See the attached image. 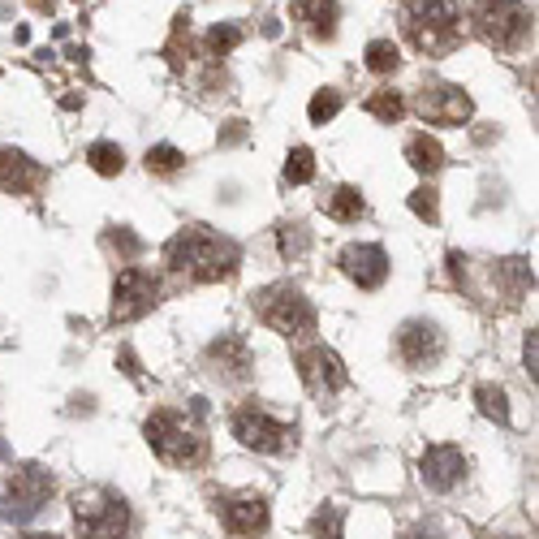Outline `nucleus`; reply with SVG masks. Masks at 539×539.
Instances as JSON below:
<instances>
[{
    "mask_svg": "<svg viewBox=\"0 0 539 539\" xmlns=\"http://www.w3.org/2000/svg\"><path fill=\"white\" fill-rule=\"evenodd\" d=\"M164 259H169V268L177 277H190V280H199V285H212V280L234 277L237 263H242V251H237V242L212 234L208 225H190V229H181V234L169 237Z\"/></svg>",
    "mask_w": 539,
    "mask_h": 539,
    "instance_id": "1",
    "label": "nucleus"
},
{
    "mask_svg": "<svg viewBox=\"0 0 539 539\" xmlns=\"http://www.w3.org/2000/svg\"><path fill=\"white\" fill-rule=\"evenodd\" d=\"M69 514H74V535L78 539H129L134 514H129L126 496L112 488H78L69 496Z\"/></svg>",
    "mask_w": 539,
    "mask_h": 539,
    "instance_id": "2",
    "label": "nucleus"
},
{
    "mask_svg": "<svg viewBox=\"0 0 539 539\" xmlns=\"http://www.w3.org/2000/svg\"><path fill=\"white\" fill-rule=\"evenodd\" d=\"M457 26H462V4L457 0H406L402 4V31L428 57L449 52L457 43Z\"/></svg>",
    "mask_w": 539,
    "mask_h": 539,
    "instance_id": "3",
    "label": "nucleus"
},
{
    "mask_svg": "<svg viewBox=\"0 0 539 539\" xmlns=\"http://www.w3.org/2000/svg\"><path fill=\"white\" fill-rule=\"evenodd\" d=\"M143 431H147L151 453H155L164 466H194V462L208 457L203 431H199V423L186 419L181 410H151Z\"/></svg>",
    "mask_w": 539,
    "mask_h": 539,
    "instance_id": "4",
    "label": "nucleus"
},
{
    "mask_svg": "<svg viewBox=\"0 0 539 539\" xmlns=\"http://www.w3.org/2000/svg\"><path fill=\"white\" fill-rule=\"evenodd\" d=\"M471 22H474V35L496 48V52H514L526 43L531 35V9L522 0H474L471 4Z\"/></svg>",
    "mask_w": 539,
    "mask_h": 539,
    "instance_id": "5",
    "label": "nucleus"
},
{
    "mask_svg": "<svg viewBox=\"0 0 539 539\" xmlns=\"http://www.w3.org/2000/svg\"><path fill=\"white\" fill-rule=\"evenodd\" d=\"M255 315L268 323L272 332H280V337H311V332H315V306H311L306 294H302L298 285H289V280L259 289Z\"/></svg>",
    "mask_w": 539,
    "mask_h": 539,
    "instance_id": "6",
    "label": "nucleus"
},
{
    "mask_svg": "<svg viewBox=\"0 0 539 539\" xmlns=\"http://www.w3.org/2000/svg\"><path fill=\"white\" fill-rule=\"evenodd\" d=\"M155 302H160V280L151 277L147 268H121L117 280H112V311H108V320L129 323L138 315H147Z\"/></svg>",
    "mask_w": 539,
    "mask_h": 539,
    "instance_id": "7",
    "label": "nucleus"
},
{
    "mask_svg": "<svg viewBox=\"0 0 539 539\" xmlns=\"http://www.w3.org/2000/svg\"><path fill=\"white\" fill-rule=\"evenodd\" d=\"M234 436L246 445V449H255V453H285V449H294V428L277 423V419H272L263 406H255V402L234 410Z\"/></svg>",
    "mask_w": 539,
    "mask_h": 539,
    "instance_id": "8",
    "label": "nucleus"
},
{
    "mask_svg": "<svg viewBox=\"0 0 539 539\" xmlns=\"http://www.w3.org/2000/svg\"><path fill=\"white\" fill-rule=\"evenodd\" d=\"M414 112H419L428 126H462V121H471L474 104L462 86L428 83V86H419V95H414Z\"/></svg>",
    "mask_w": 539,
    "mask_h": 539,
    "instance_id": "9",
    "label": "nucleus"
},
{
    "mask_svg": "<svg viewBox=\"0 0 539 539\" xmlns=\"http://www.w3.org/2000/svg\"><path fill=\"white\" fill-rule=\"evenodd\" d=\"M294 363H298L302 384L311 388L315 397H337L345 388V380H349V371L337 358V349H328V345H306V349H298Z\"/></svg>",
    "mask_w": 539,
    "mask_h": 539,
    "instance_id": "10",
    "label": "nucleus"
},
{
    "mask_svg": "<svg viewBox=\"0 0 539 539\" xmlns=\"http://www.w3.org/2000/svg\"><path fill=\"white\" fill-rule=\"evenodd\" d=\"M216 514L225 522V531H234L242 539H255L268 531V522H272V509H268V500L263 496H216Z\"/></svg>",
    "mask_w": 539,
    "mask_h": 539,
    "instance_id": "11",
    "label": "nucleus"
},
{
    "mask_svg": "<svg viewBox=\"0 0 539 539\" xmlns=\"http://www.w3.org/2000/svg\"><path fill=\"white\" fill-rule=\"evenodd\" d=\"M466 453L457 445H428L423 457H419V479L428 492H453L462 479H466Z\"/></svg>",
    "mask_w": 539,
    "mask_h": 539,
    "instance_id": "12",
    "label": "nucleus"
},
{
    "mask_svg": "<svg viewBox=\"0 0 539 539\" xmlns=\"http://www.w3.org/2000/svg\"><path fill=\"white\" fill-rule=\"evenodd\" d=\"M397 354H402V363L414 367V371L440 363V354H445V332H440V323L406 320L402 332H397Z\"/></svg>",
    "mask_w": 539,
    "mask_h": 539,
    "instance_id": "13",
    "label": "nucleus"
},
{
    "mask_svg": "<svg viewBox=\"0 0 539 539\" xmlns=\"http://www.w3.org/2000/svg\"><path fill=\"white\" fill-rule=\"evenodd\" d=\"M52 474L40 471V466H22L13 471L9 479V514L13 517H35L48 505V496H52Z\"/></svg>",
    "mask_w": 539,
    "mask_h": 539,
    "instance_id": "14",
    "label": "nucleus"
},
{
    "mask_svg": "<svg viewBox=\"0 0 539 539\" xmlns=\"http://www.w3.org/2000/svg\"><path fill=\"white\" fill-rule=\"evenodd\" d=\"M341 272L358 289H380L388 280V255L384 246H371V242H354L341 251Z\"/></svg>",
    "mask_w": 539,
    "mask_h": 539,
    "instance_id": "15",
    "label": "nucleus"
},
{
    "mask_svg": "<svg viewBox=\"0 0 539 539\" xmlns=\"http://www.w3.org/2000/svg\"><path fill=\"white\" fill-rule=\"evenodd\" d=\"M43 177H48V172H43L31 155H22V151H13V147H0V190L4 194L40 190Z\"/></svg>",
    "mask_w": 539,
    "mask_h": 539,
    "instance_id": "16",
    "label": "nucleus"
},
{
    "mask_svg": "<svg viewBox=\"0 0 539 539\" xmlns=\"http://www.w3.org/2000/svg\"><path fill=\"white\" fill-rule=\"evenodd\" d=\"M208 363H212L216 376H225V380L242 384V380L251 376L255 358H251V345L242 341V337H220V341L208 345Z\"/></svg>",
    "mask_w": 539,
    "mask_h": 539,
    "instance_id": "17",
    "label": "nucleus"
},
{
    "mask_svg": "<svg viewBox=\"0 0 539 539\" xmlns=\"http://www.w3.org/2000/svg\"><path fill=\"white\" fill-rule=\"evenodd\" d=\"M298 18L315 40H332L337 35V0H298Z\"/></svg>",
    "mask_w": 539,
    "mask_h": 539,
    "instance_id": "18",
    "label": "nucleus"
},
{
    "mask_svg": "<svg viewBox=\"0 0 539 539\" xmlns=\"http://www.w3.org/2000/svg\"><path fill=\"white\" fill-rule=\"evenodd\" d=\"M406 160H410V169L436 172V169H445V147L436 138H428V134H414L406 143Z\"/></svg>",
    "mask_w": 539,
    "mask_h": 539,
    "instance_id": "19",
    "label": "nucleus"
},
{
    "mask_svg": "<svg viewBox=\"0 0 539 539\" xmlns=\"http://www.w3.org/2000/svg\"><path fill=\"white\" fill-rule=\"evenodd\" d=\"M323 212L332 216V220H341V225H349V220H358V216L367 212V203H363V194L354 190V186H337V190L328 194Z\"/></svg>",
    "mask_w": 539,
    "mask_h": 539,
    "instance_id": "20",
    "label": "nucleus"
},
{
    "mask_svg": "<svg viewBox=\"0 0 539 539\" xmlns=\"http://www.w3.org/2000/svg\"><path fill=\"white\" fill-rule=\"evenodd\" d=\"M86 160H91V169L100 172V177H117V172L126 169V155H121L117 143H91Z\"/></svg>",
    "mask_w": 539,
    "mask_h": 539,
    "instance_id": "21",
    "label": "nucleus"
},
{
    "mask_svg": "<svg viewBox=\"0 0 539 539\" xmlns=\"http://www.w3.org/2000/svg\"><path fill=\"white\" fill-rule=\"evenodd\" d=\"M474 402H479V410H483L492 423H509V397H505L500 384H479L474 388Z\"/></svg>",
    "mask_w": 539,
    "mask_h": 539,
    "instance_id": "22",
    "label": "nucleus"
},
{
    "mask_svg": "<svg viewBox=\"0 0 539 539\" xmlns=\"http://www.w3.org/2000/svg\"><path fill=\"white\" fill-rule=\"evenodd\" d=\"M402 65V52H397V43L393 40H371L367 43V69L371 74H393Z\"/></svg>",
    "mask_w": 539,
    "mask_h": 539,
    "instance_id": "23",
    "label": "nucleus"
},
{
    "mask_svg": "<svg viewBox=\"0 0 539 539\" xmlns=\"http://www.w3.org/2000/svg\"><path fill=\"white\" fill-rule=\"evenodd\" d=\"M367 112H371L376 121L393 126V121H402V112H406V100H402L397 91H376V95L367 100Z\"/></svg>",
    "mask_w": 539,
    "mask_h": 539,
    "instance_id": "24",
    "label": "nucleus"
},
{
    "mask_svg": "<svg viewBox=\"0 0 539 539\" xmlns=\"http://www.w3.org/2000/svg\"><path fill=\"white\" fill-rule=\"evenodd\" d=\"M345 509L341 505H323V509H315V517H311V535L315 539H341L345 531Z\"/></svg>",
    "mask_w": 539,
    "mask_h": 539,
    "instance_id": "25",
    "label": "nucleus"
},
{
    "mask_svg": "<svg viewBox=\"0 0 539 539\" xmlns=\"http://www.w3.org/2000/svg\"><path fill=\"white\" fill-rule=\"evenodd\" d=\"M311 177H315V151L294 147L289 151V160H285V181H289V186H306Z\"/></svg>",
    "mask_w": 539,
    "mask_h": 539,
    "instance_id": "26",
    "label": "nucleus"
},
{
    "mask_svg": "<svg viewBox=\"0 0 539 539\" xmlns=\"http://www.w3.org/2000/svg\"><path fill=\"white\" fill-rule=\"evenodd\" d=\"M341 112V91H315V100H311V108H306V117L315 121V126H323V121H332Z\"/></svg>",
    "mask_w": 539,
    "mask_h": 539,
    "instance_id": "27",
    "label": "nucleus"
},
{
    "mask_svg": "<svg viewBox=\"0 0 539 539\" xmlns=\"http://www.w3.org/2000/svg\"><path fill=\"white\" fill-rule=\"evenodd\" d=\"M181 164H186V155H181L177 147H169V143H160V147L147 151V169L151 172H164V177H169V172H177Z\"/></svg>",
    "mask_w": 539,
    "mask_h": 539,
    "instance_id": "28",
    "label": "nucleus"
},
{
    "mask_svg": "<svg viewBox=\"0 0 539 539\" xmlns=\"http://www.w3.org/2000/svg\"><path fill=\"white\" fill-rule=\"evenodd\" d=\"M410 212L419 216V220H428V225H436V220H440V199H436V190H431V186H419V190L410 194Z\"/></svg>",
    "mask_w": 539,
    "mask_h": 539,
    "instance_id": "29",
    "label": "nucleus"
},
{
    "mask_svg": "<svg viewBox=\"0 0 539 539\" xmlns=\"http://www.w3.org/2000/svg\"><path fill=\"white\" fill-rule=\"evenodd\" d=\"M306 246H311V234H306L302 225H280V255L298 259Z\"/></svg>",
    "mask_w": 539,
    "mask_h": 539,
    "instance_id": "30",
    "label": "nucleus"
},
{
    "mask_svg": "<svg viewBox=\"0 0 539 539\" xmlns=\"http://www.w3.org/2000/svg\"><path fill=\"white\" fill-rule=\"evenodd\" d=\"M237 43H242V31H237V26H216L212 35H208V52H212V57H229Z\"/></svg>",
    "mask_w": 539,
    "mask_h": 539,
    "instance_id": "31",
    "label": "nucleus"
},
{
    "mask_svg": "<svg viewBox=\"0 0 539 539\" xmlns=\"http://www.w3.org/2000/svg\"><path fill=\"white\" fill-rule=\"evenodd\" d=\"M108 242H112V246H121L126 255H138V237L129 234V229H117V234L108 237Z\"/></svg>",
    "mask_w": 539,
    "mask_h": 539,
    "instance_id": "32",
    "label": "nucleus"
},
{
    "mask_svg": "<svg viewBox=\"0 0 539 539\" xmlns=\"http://www.w3.org/2000/svg\"><path fill=\"white\" fill-rule=\"evenodd\" d=\"M402 539H445V535H440V526H428V522H423V526H410Z\"/></svg>",
    "mask_w": 539,
    "mask_h": 539,
    "instance_id": "33",
    "label": "nucleus"
},
{
    "mask_svg": "<svg viewBox=\"0 0 539 539\" xmlns=\"http://www.w3.org/2000/svg\"><path fill=\"white\" fill-rule=\"evenodd\" d=\"M522 358H526V371H531V384H535V332H531V337H526V345H522Z\"/></svg>",
    "mask_w": 539,
    "mask_h": 539,
    "instance_id": "34",
    "label": "nucleus"
},
{
    "mask_svg": "<svg viewBox=\"0 0 539 539\" xmlns=\"http://www.w3.org/2000/svg\"><path fill=\"white\" fill-rule=\"evenodd\" d=\"M121 371H126V376H138V363H134L129 349H121Z\"/></svg>",
    "mask_w": 539,
    "mask_h": 539,
    "instance_id": "35",
    "label": "nucleus"
},
{
    "mask_svg": "<svg viewBox=\"0 0 539 539\" xmlns=\"http://www.w3.org/2000/svg\"><path fill=\"white\" fill-rule=\"evenodd\" d=\"M22 539H61V535H22Z\"/></svg>",
    "mask_w": 539,
    "mask_h": 539,
    "instance_id": "36",
    "label": "nucleus"
}]
</instances>
